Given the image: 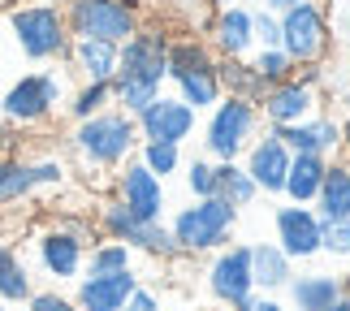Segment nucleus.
Returning <instances> with one entry per match:
<instances>
[{
	"label": "nucleus",
	"instance_id": "obj_21",
	"mask_svg": "<svg viewBox=\"0 0 350 311\" xmlns=\"http://www.w3.org/2000/svg\"><path fill=\"white\" fill-rule=\"evenodd\" d=\"M346 290H350L346 277H338V273H299L286 281L290 311H329Z\"/></svg>",
	"mask_w": 350,
	"mask_h": 311
},
{
	"label": "nucleus",
	"instance_id": "obj_34",
	"mask_svg": "<svg viewBox=\"0 0 350 311\" xmlns=\"http://www.w3.org/2000/svg\"><path fill=\"white\" fill-rule=\"evenodd\" d=\"M186 191H191V199L217 195V165H212L208 156H195L191 165H186Z\"/></svg>",
	"mask_w": 350,
	"mask_h": 311
},
{
	"label": "nucleus",
	"instance_id": "obj_30",
	"mask_svg": "<svg viewBox=\"0 0 350 311\" xmlns=\"http://www.w3.org/2000/svg\"><path fill=\"white\" fill-rule=\"evenodd\" d=\"M104 108H113V83H78V91H70L61 113L70 121H87V117L104 113Z\"/></svg>",
	"mask_w": 350,
	"mask_h": 311
},
{
	"label": "nucleus",
	"instance_id": "obj_28",
	"mask_svg": "<svg viewBox=\"0 0 350 311\" xmlns=\"http://www.w3.org/2000/svg\"><path fill=\"white\" fill-rule=\"evenodd\" d=\"M173 83V96L182 104H191L195 113H208L212 104H217L225 91H221V78H217V65H204V70H186L178 78H169Z\"/></svg>",
	"mask_w": 350,
	"mask_h": 311
},
{
	"label": "nucleus",
	"instance_id": "obj_33",
	"mask_svg": "<svg viewBox=\"0 0 350 311\" xmlns=\"http://www.w3.org/2000/svg\"><path fill=\"white\" fill-rule=\"evenodd\" d=\"M247 61L255 65V74H260L268 87H273V83H286V78H294V70H299V65H294L281 48H255Z\"/></svg>",
	"mask_w": 350,
	"mask_h": 311
},
{
	"label": "nucleus",
	"instance_id": "obj_1",
	"mask_svg": "<svg viewBox=\"0 0 350 311\" xmlns=\"http://www.w3.org/2000/svg\"><path fill=\"white\" fill-rule=\"evenodd\" d=\"M165 52H169V35L160 26H139L126 44L117 48V74H113V108L139 117L169 83L165 70Z\"/></svg>",
	"mask_w": 350,
	"mask_h": 311
},
{
	"label": "nucleus",
	"instance_id": "obj_8",
	"mask_svg": "<svg viewBox=\"0 0 350 311\" xmlns=\"http://www.w3.org/2000/svg\"><path fill=\"white\" fill-rule=\"evenodd\" d=\"M65 26L74 39H104V44H126L143 26V13L126 0H65Z\"/></svg>",
	"mask_w": 350,
	"mask_h": 311
},
{
	"label": "nucleus",
	"instance_id": "obj_22",
	"mask_svg": "<svg viewBox=\"0 0 350 311\" xmlns=\"http://www.w3.org/2000/svg\"><path fill=\"white\" fill-rule=\"evenodd\" d=\"M312 208L320 212V221H350V160L342 152L329 156L325 182H320V195Z\"/></svg>",
	"mask_w": 350,
	"mask_h": 311
},
{
	"label": "nucleus",
	"instance_id": "obj_31",
	"mask_svg": "<svg viewBox=\"0 0 350 311\" xmlns=\"http://www.w3.org/2000/svg\"><path fill=\"white\" fill-rule=\"evenodd\" d=\"M126 268H134V251L126 247V242L96 238V242L87 247V264H83V273H126Z\"/></svg>",
	"mask_w": 350,
	"mask_h": 311
},
{
	"label": "nucleus",
	"instance_id": "obj_23",
	"mask_svg": "<svg viewBox=\"0 0 350 311\" xmlns=\"http://www.w3.org/2000/svg\"><path fill=\"white\" fill-rule=\"evenodd\" d=\"M117 48L121 44H104V39H74L70 44V61L74 74L83 83H113L117 74Z\"/></svg>",
	"mask_w": 350,
	"mask_h": 311
},
{
	"label": "nucleus",
	"instance_id": "obj_7",
	"mask_svg": "<svg viewBox=\"0 0 350 311\" xmlns=\"http://www.w3.org/2000/svg\"><path fill=\"white\" fill-rule=\"evenodd\" d=\"M281 18V52L294 61V65H325L338 48L333 39V22H329V9L320 0H307V5H294Z\"/></svg>",
	"mask_w": 350,
	"mask_h": 311
},
{
	"label": "nucleus",
	"instance_id": "obj_47",
	"mask_svg": "<svg viewBox=\"0 0 350 311\" xmlns=\"http://www.w3.org/2000/svg\"><path fill=\"white\" fill-rule=\"evenodd\" d=\"M0 311H13V307H9V303H5V299H0Z\"/></svg>",
	"mask_w": 350,
	"mask_h": 311
},
{
	"label": "nucleus",
	"instance_id": "obj_27",
	"mask_svg": "<svg viewBox=\"0 0 350 311\" xmlns=\"http://www.w3.org/2000/svg\"><path fill=\"white\" fill-rule=\"evenodd\" d=\"M217 78H221V91H225V96L247 100L255 108H260L264 91H268V83L255 74V65L247 57H217Z\"/></svg>",
	"mask_w": 350,
	"mask_h": 311
},
{
	"label": "nucleus",
	"instance_id": "obj_17",
	"mask_svg": "<svg viewBox=\"0 0 350 311\" xmlns=\"http://www.w3.org/2000/svg\"><path fill=\"white\" fill-rule=\"evenodd\" d=\"M242 169L251 173V182L260 186V195L281 199V186H286V173H290V152H286V143H281L277 134L264 126V130L251 139V147L242 152Z\"/></svg>",
	"mask_w": 350,
	"mask_h": 311
},
{
	"label": "nucleus",
	"instance_id": "obj_38",
	"mask_svg": "<svg viewBox=\"0 0 350 311\" xmlns=\"http://www.w3.org/2000/svg\"><path fill=\"white\" fill-rule=\"evenodd\" d=\"M121 311H165V303H160V294H156V290H147L143 281H139V286H134V294L126 299V307H121Z\"/></svg>",
	"mask_w": 350,
	"mask_h": 311
},
{
	"label": "nucleus",
	"instance_id": "obj_6",
	"mask_svg": "<svg viewBox=\"0 0 350 311\" xmlns=\"http://www.w3.org/2000/svg\"><path fill=\"white\" fill-rule=\"evenodd\" d=\"M264 130L260 108L234 96H221L204 117V156L208 160H242L251 139Z\"/></svg>",
	"mask_w": 350,
	"mask_h": 311
},
{
	"label": "nucleus",
	"instance_id": "obj_44",
	"mask_svg": "<svg viewBox=\"0 0 350 311\" xmlns=\"http://www.w3.org/2000/svg\"><path fill=\"white\" fill-rule=\"evenodd\" d=\"M329 311H350V290H346V294H342V299H338V303H333Z\"/></svg>",
	"mask_w": 350,
	"mask_h": 311
},
{
	"label": "nucleus",
	"instance_id": "obj_25",
	"mask_svg": "<svg viewBox=\"0 0 350 311\" xmlns=\"http://www.w3.org/2000/svg\"><path fill=\"white\" fill-rule=\"evenodd\" d=\"M294 277V260L277 242H251V281L260 294L286 290V281Z\"/></svg>",
	"mask_w": 350,
	"mask_h": 311
},
{
	"label": "nucleus",
	"instance_id": "obj_2",
	"mask_svg": "<svg viewBox=\"0 0 350 311\" xmlns=\"http://www.w3.org/2000/svg\"><path fill=\"white\" fill-rule=\"evenodd\" d=\"M139 143H143L139 126L121 108H104V113L87 117V121H74V130H70V152L78 156L83 169H96V173H117L139 152Z\"/></svg>",
	"mask_w": 350,
	"mask_h": 311
},
{
	"label": "nucleus",
	"instance_id": "obj_9",
	"mask_svg": "<svg viewBox=\"0 0 350 311\" xmlns=\"http://www.w3.org/2000/svg\"><path fill=\"white\" fill-rule=\"evenodd\" d=\"M65 182H70V169L57 156H0V212L44 191H61Z\"/></svg>",
	"mask_w": 350,
	"mask_h": 311
},
{
	"label": "nucleus",
	"instance_id": "obj_41",
	"mask_svg": "<svg viewBox=\"0 0 350 311\" xmlns=\"http://www.w3.org/2000/svg\"><path fill=\"white\" fill-rule=\"evenodd\" d=\"M294 5H307V0H264L260 9H268V13H286V9H294Z\"/></svg>",
	"mask_w": 350,
	"mask_h": 311
},
{
	"label": "nucleus",
	"instance_id": "obj_19",
	"mask_svg": "<svg viewBox=\"0 0 350 311\" xmlns=\"http://www.w3.org/2000/svg\"><path fill=\"white\" fill-rule=\"evenodd\" d=\"M134 286H139L134 268H126V273H83L74 281V303L78 311H121Z\"/></svg>",
	"mask_w": 350,
	"mask_h": 311
},
{
	"label": "nucleus",
	"instance_id": "obj_5",
	"mask_svg": "<svg viewBox=\"0 0 350 311\" xmlns=\"http://www.w3.org/2000/svg\"><path fill=\"white\" fill-rule=\"evenodd\" d=\"M234 229H238V208L225 204L221 195L191 199V204L178 208L173 221H169V234L178 242V255H212V251L230 247Z\"/></svg>",
	"mask_w": 350,
	"mask_h": 311
},
{
	"label": "nucleus",
	"instance_id": "obj_37",
	"mask_svg": "<svg viewBox=\"0 0 350 311\" xmlns=\"http://www.w3.org/2000/svg\"><path fill=\"white\" fill-rule=\"evenodd\" d=\"M22 311H78V303L74 294H61V290H35L22 303Z\"/></svg>",
	"mask_w": 350,
	"mask_h": 311
},
{
	"label": "nucleus",
	"instance_id": "obj_42",
	"mask_svg": "<svg viewBox=\"0 0 350 311\" xmlns=\"http://www.w3.org/2000/svg\"><path fill=\"white\" fill-rule=\"evenodd\" d=\"M9 152H13V130L0 121V156H9Z\"/></svg>",
	"mask_w": 350,
	"mask_h": 311
},
{
	"label": "nucleus",
	"instance_id": "obj_20",
	"mask_svg": "<svg viewBox=\"0 0 350 311\" xmlns=\"http://www.w3.org/2000/svg\"><path fill=\"white\" fill-rule=\"evenodd\" d=\"M208 48L217 57H251L255 52V31H251V9L242 5H225V9H212V22H208Z\"/></svg>",
	"mask_w": 350,
	"mask_h": 311
},
{
	"label": "nucleus",
	"instance_id": "obj_18",
	"mask_svg": "<svg viewBox=\"0 0 350 311\" xmlns=\"http://www.w3.org/2000/svg\"><path fill=\"white\" fill-rule=\"evenodd\" d=\"M277 134L281 143H286V152L290 156H299V152H316V156H338L342 152V121L325 113L320 108L316 117H307L299 121V126H268Z\"/></svg>",
	"mask_w": 350,
	"mask_h": 311
},
{
	"label": "nucleus",
	"instance_id": "obj_26",
	"mask_svg": "<svg viewBox=\"0 0 350 311\" xmlns=\"http://www.w3.org/2000/svg\"><path fill=\"white\" fill-rule=\"evenodd\" d=\"M35 294V273L26 264V255L13 247V242L0 238V299L9 307H22Z\"/></svg>",
	"mask_w": 350,
	"mask_h": 311
},
{
	"label": "nucleus",
	"instance_id": "obj_16",
	"mask_svg": "<svg viewBox=\"0 0 350 311\" xmlns=\"http://www.w3.org/2000/svg\"><path fill=\"white\" fill-rule=\"evenodd\" d=\"M325 108L320 87H307L303 78H286V83H273L260 100V117L264 126H299V121L316 117Z\"/></svg>",
	"mask_w": 350,
	"mask_h": 311
},
{
	"label": "nucleus",
	"instance_id": "obj_15",
	"mask_svg": "<svg viewBox=\"0 0 350 311\" xmlns=\"http://www.w3.org/2000/svg\"><path fill=\"white\" fill-rule=\"evenodd\" d=\"M273 242L294 264L320 255V212L312 204H281L273 208Z\"/></svg>",
	"mask_w": 350,
	"mask_h": 311
},
{
	"label": "nucleus",
	"instance_id": "obj_24",
	"mask_svg": "<svg viewBox=\"0 0 350 311\" xmlns=\"http://www.w3.org/2000/svg\"><path fill=\"white\" fill-rule=\"evenodd\" d=\"M325 165H329V156H316V152L290 156V173H286V186H281V199L286 204H316L320 182H325Z\"/></svg>",
	"mask_w": 350,
	"mask_h": 311
},
{
	"label": "nucleus",
	"instance_id": "obj_32",
	"mask_svg": "<svg viewBox=\"0 0 350 311\" xmlns=\"http://www.w3.org/2000/svg\"><path fill=\"white\" fill-rule=\"evenodd\" d=\"M134 156H139V160H143V165L156 173L160 182H165V178H173V173L182 169V147H178V143H147V139H143Z\"/></svg>",
	"mask_w": 350,
	"mask_h": 311
},
{
	"label": "nucleus",
	"instance_id": "obj_3",
	"mask_svg": "<svg viewBox=\"0 0 350 311\" xmlns=\"http://www.w3.org/2000/svg\"><path fill=\"white\" fill-rule=\"evenodd\" d=\"M9 31L18 39L22 57L35 65H57L70 57V26H65V9L52 5V0H22V5H9Z\"/></svg>",
	"mask_w": 350,
	"mask_h": 311
},
{
	"label": "nucleus",
	"instance_id": "obj_10",
	"mask_svg": "<svg viewBox=\"0 0 350 311\" xmlns=\"http://www.w3.org/2000/svg\"><path fill=\"white\" fill-rule=\"evenodd\" d=\"M96 229H100V238L126 242L130 251L156 255V260H178V242H173L169 225L165 221H139V216L126 212L113 195L96 208Z\"/></svg>",
	"mask_w": 350,
	"mask_h": 311
},
{
	"label": "nucleus",
	"instance_id": "obj_11",
	"mask_svg": "<svg viewBox=\"0 0 350 311\" xmlns=\"http://www.w3.org/2000/svg\"><path fill=\"white\" fill-rule=\"evenodd\" d=\"M113 199H117L126 212H134L139 221H165V212H169L165 182H160L139 156H130L126 165L117 169V178H113Z\"/></svg>",
	"mask_w": 350,
	"mask_h": 311
},
{
	"label": "nucleus",
	"instance_id": "obj_46",
	"mask_svg": "<svg viewBox=\"0 0 350 311\" xmlns=\"http://www.w3.org/2000/svg\"><path fill=\"white\" fill-rule=\"evenodd\" d=\"M350 5V0H329V9H346Z\"/></svg>",
	"mask_w": 350,
	"mask_h": 311
},
{
	"label": "nucleus",
	"instance_id": "obj_39",
	"mask_svg": "<svg viewBox=\"0 0 350 311\" xmlns=\"http://www.w3.org/2000/svg\"><path fill=\"white\" fill-rule=\"evenodd\" d=\"M325 87L333 91V96H338V104L350 113V65H346L342 74H333V70H329V61H325Z\"/></svg>",
	"mask_w": 350,
	"mask_h": 311
},
{
	"label": "nucleus",
	"instance_id": "obj_35",
	"mask_svg": "<svg viewBox=\"0 0 350 311\" xmlns=\"http://www.w3.org/2000/svg\"><path fill=\"white\" fill-rule=\"evenodd\" d=\"M320 255L350 260V221H320Z\"/></svg>",
	"mask_w": 350,
	"mask_h": 311
},
{
	"label": "nucleus",
	"instance_id": "obj_36",
	"mask_svg": "<svg viewBox=\"0 0 350 311\" xmlns=\"http://www.w3.org/2000/svg\"><path fill=\"white\" fill-rule=\"evenodd\" d=\"M251 31H255V48H277L281 44V18L268 9L251 13Z\"/></svg>",
	"mask_w": 350,
	"mask_h": 311
},
{
	"label": "nucleus",
	"instance_id": "obj_45",
	"mask_svg": "<svg viewBox=\"0 0 350 311\" xmlns=\"http://www.w3.org/2000/svg\"><path fill=\"white\" fill-rule=\"evenodd\" d=\"M225 5H234V0H208V9H225Z\"/></svg>",
	"mask_w": 350,
	"mask_h": 311
},
{
	"label": "nucleus",
	"instance_id": "obj_29",
	"mask_svg": "<svg viewBox=\"0 0 350 311\" xmlns=\"http://www.w3.org/2000/svg\"><path fill=\"white\" fill-rule=\"evenodd\" d=\"M217 165V195L234 208H251L260 199V186L251 182V173L242 169V160H212Z\"/></svg>",
	"mask_w": 350,
	"mask_h": 311
},
{
	"label": "nucleus",
	"instance_id": "obj_43",
	"mask_svg": "<svg viewBox=\"0 0 350 311\" xmlns=\"http://www.w3.org/2000/svg\"><path fill=\"white\" fill-rule=\"evenodd\" d=\"M342 156L350 160V113L342 117Z\"/></svg>",
	"mask_w": 350,
	"mask_h": 311
},
{
	"label": "nucleus",
	"instance_id": "obj_40",
	"mask_svg": "<svg viewBox=\"0 0 350 311\" xmlns=\"http://www.w3.org/2000/svg\"><path fill=\"white\" fill-rule=\"evenodd\" d=\"M234 311H290V307L281 303V299H273V294H260V290H255L251 299L242 303V307H234Z\"/></svg>",
	"mask_w": 350,
	"mask_h": 311
},
{
	"label": "nucleus",
	"instance_id": "obj_4",
	"mask_svg": "<svg viewBox=\"0 0 350 311\" xmlns=\"http://www.w3.org/2000/svg\"><path fill=\"white\" fill-rule=\"evenodd\" d=\"M65 100H70V87L61 70H31L0 96V121L9 130H44L65 108Z\"/></svg>",
	"mask_w": 350,
	"mask_h": 311
},
{
	"label": "nucleus",
	"instance_id": "obj_13",
	"mask_svg": "<svg viewBox=\"0 0 350 311\" xmlns=\"http://www.w3.org/2000/svg\"><path fill=\"white\" fill-rule=\"evenodd\" d=\"M208 290H212V299L225 303L230 311L251 299V294H255V281H251V242H230V247L212 251Z\"/></svg>",
	"mask_w": 350,
	"mask_h": 311
},
{
	"label": "nucleus",
	"instance_id": "obj_12",
	"mask_svg": "<svg viewBox=\"0 0 350 311\" xmlns=\"http://www.w3.org/2000/svg\"><path fill=\"white\" fill-rule=\"evenodd\" d=\"M31 255H35V268L52 281V286H65V281L83 277L87 242L74 238L70 229H61V225H48V229H39L31 238Z\"/></svg>",
	"mask_w": 350,
	"mask_h": 311
},
{
	"label": "nucleus",
	"instance_id": "obj_14",
	"mask_svg": "<svg viewBox=\"0 0 350 311\" xmlns=\"http://www.w3.org/2000/svg\"><path fill=\"white\" fill-rule=\"evenodd\" d=\"M134 126H139V139L147 143H186V139H195V130H199V113L191 104H182L178 96H160L143 108L139 117H134Z\"/></svg>",
	"mask_w": 350,
	"mask_h": 311
}]
</instances>
